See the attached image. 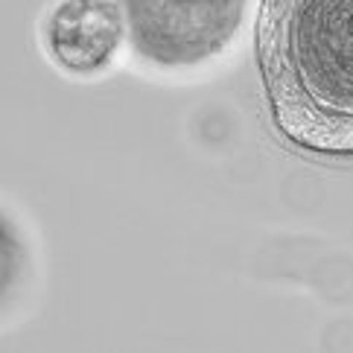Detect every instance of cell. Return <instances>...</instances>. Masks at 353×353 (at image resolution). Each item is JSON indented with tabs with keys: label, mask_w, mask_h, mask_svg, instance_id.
I'll return each mask as SVG.
<instances>
[{
	"label": "cell",
	"mask_w": 353,
	"mask_h": 353,
	"mask_svg": "<svg viewBox=\"0 0 353 353\" xmlns=\"http://www.w3.org/2000/svg\"><path fill=\"white\" fill-rule=\"evenodd\" d=\"M123 27L114 0H65L47 23V41L61 68L91 73L114 56Z\"/></svg>",
	"instance_id": "cell-3"
},
{
	"label": "cell",
	"mask_w": 353,
	"mask_h": 353,
	"mask_svg": "<svg viewBox=\"0 0 353 353\" xmlns=\"http://www.w3.org/2000/svg\"><path fill=\"white\" fill-rule=\"evenodd\" d=\"M257 61L286 141L353 155V0H263Z\"/></svg>",
	"instance_id": "cell-1"
},
{
	"label": "cell",
	"mask_w": 353,
	"mask_h": 353,
	"mask_svg": "<svg viewBox=\"0 0 353 353\" xmlns=\"http://www.w3.org/2000/svg\"><path fill=\"white\" fill-rule=\"evenodd\" d=\"M134 50L158 65H196L231 41L245 0H117Z\"/></svg>",
	"instance_id": "cell-2"
}]
</instances>
